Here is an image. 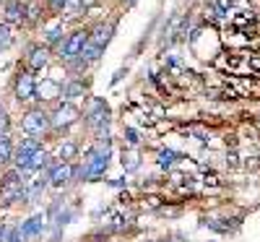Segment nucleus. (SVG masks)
Returning a JSON list of instances; mask_svg holds the SVG:
<instances>
[{
	"instance_id": "nucleus-18",
	"label": "nucleus",
	"mask_w": 260,
	"mask_h": 242,
	"mask_svg": "<svg viewBox=\"0 0 260 242\" xmlns=\"http://www.w3.org/2000/svg\"><path fill=\"white\" fill-rule=\"evenodd\" d=\"M13 157V148H11V138L8 133H0V164H6Z\"/></svg>"
},
{
	"instance_id": "nucleus-17",
	"label": "nucleus",
	"mask_w": 260,
	"mask_h": 242,
	"mask_svg": "<svg viewBox=\"0 0 260 242\" xmlns=\"http://www.w3.org/2000/svg\"><path fill=\"white\" fill-rule=\"evenodd\" d=\"M83 11H86V0H68L65 8H62V16L65 18H73V16H78Z\"/></svg>"
},
{
	"instance_id": "nucleus-7",
	"label": "nucleus",
	"mask_w": 260,
	"mask_h": 242,
	"mask_svg": "<svg viewBox=\"0 0 260 242\" xmlns=\"http://www.w3.org/2000/svg\"><path fill=\"white\" fill-rule=\"evenodd\" d=\"M112 37H115V21H102V24H96L94 29H89V45H94L99 50H107Z\"/></svg>"
},
{
	"instance_id": "nucleus-6",
	"label": "nucleus",
	"mask_w": 260,
	"mask_h": 242,
	"mask_svg": "<svg viewBox=\"0 0 260 242\" xmlns=\"http://www.w3.org/2000/svg\"><path fill=\"white\" fill-rule=\"evenodd\" d=\"M50 55H52V50L45 47V45H34V47H29V52H26V57H24L26 71H31V73L45 71L47 65H50Z\"/></svg>"
},
{
	"instance_id": "nucleus-3",
	"label": "nucleus",
	"mask_w": 260,
	"mask_h": 242,
	"mask_svg": "<svg viewBox=\"0 0 260 242\" xmlns=\"http://www.w3.org/2000/svg\"><path fill=\"white\" fill-rule=\"evenodd\" d=\"M78 117H81V109H78L73 102H60V104L52 109V115H50V125L57 128V130H65V128L76 125Z\"/></svg>"
},
{
	"instance_id": "nucleus-24",
	"label": "nucleus",
	"mask_w": 260,
	"mask_h": 242,
	"mask_svg": "<svg viewBox=\"0 0 260 242\" xmlns=\"http://www.w3.org/2000/svg\"><path fill=\"white\" fill-rule=\"evenodd\" d=\"M125 141H127L130 146H138V141H141V138H138V130H136V128H127V130H125Z\"/></svg>"
},
{
	"instance_id": "nucleus-15",
	"label": "nucleus",
	"mask_w": 260,
	"mask_h": 242,
	"mask_svg": "<svg viewBox=\"0 0 260 242\" xmlns=\"http://www.w3.org/2000/svg\"><path fill=\"white\" fill-rule=\"evenodd\" d=\"M47 185H50V177H47V174H39V177H34V183L26 185V198H29V201H34V198H37L42 190H45Z\"/></svg>"
},
{
	"instance_id": "nucleus-5",
	"label": "nucleus",
	"mask_w": 260,
	"mask_h": 242,
	"mask_svg": "<svg viewBox=\"0 0 260 242\" xmlns=\"http://www.w3.org/2000/svg\"><path fill=\"white\" fill-rule=\"evenodd\" d=\"M13 94L18 102H31L37 99V78L31 71H18L16 78H13Z\"/></svg>"
},
{
	"instance_id": "nucleus-16",
	"label": "nucleus",
	"mask_w": 260,
	"mask_h": 242,
	"mask_svg": "<svg viewBox=\"0 0 260 242\" xmlns=\"http://www.w3.org/2000/svg\"><path fill=\"white\" fill-rule=\"evenodd\" d=\"M45 11H42V3L39 0H29L26 3V24H39Z\"/></svg>"
},
{
	"instance_id": "nucleus-11",
	"label": "nucleus",
	"mask_w": 260,
	"mask_h": 242,
	"mask_svg": "<svg viewBox=\"0 0 260 242\" xmlns=\"http://www.w3.org/2000/svg\"><path fill=\"white\" fill-rule=\"evenodd\" d=\"M83 94H86V86H83V81H78V78H68V81L60 83V97H62V102L78 99V97H83Z\"/></svg>"
},
{
	"instance_id": "nucleus-8",
	"label": "nucleus",
	"mask_w": 260,
	"mask_h": 242,
	"mask_svg": "<svg viewBox=\"0 0 260 242\" xmlns=\"http://www.w3.org/2000/svg\"><path fill=\"white\" fill-rule=\"evenodd\" d=\"M3 24H26V0H3Z\"/></svg>"
},
{
	"instance_id": "nucleus-4",
	"label": "nucleus",
	"mask_w": 260,
	"mask_h": 242,
	"mask_svg": "<svg viewBox=\"0 0 260 242\" xmlns=\"http://www.w3.org/2000/svg\"><path fill=\"white\" fill-rule=\"evenodd\" d=\"M21 128H24L29 136H42V133H47V130L52 128V125H50V112H45L42 107L29 109V112L21 117Z\"/></svg>"
},
{
	"instance_id": "nucleus-23",
	"label": "nucleus",
	"mask_w": 260,
	"mask_h": 242,
	"mask_svg": "<svg viewBox=\"0 0 260 242\" xmlns=\"http://www.w3.org/2000/svg\"><path fill=\"white\" fill-rule=\"evenodd\" d=\"M8 128H11V117L6 112V107H0V133H8Z\"/></svg>"
},
{
	"instance_id": "nucleus-10",
	"label": "nucleus",
	"mask_w": 260,
	"mask_h": 242,
	"mask_svg": "<svg viewBox=\"0 0 260 242\" xmlns=\"http://www.w3.org/2000/svg\"><path fill=\"white\" fill-rule=\"evenodd\" d=\"M47 177H50V185L52 188H65V185L73 180V167L68 162H60V164L52 167V172L47 174Z\"/></svg>"
},
{
	"instance_id": "nucleus-2",
	"label": "nucleus",
	"mask_w": 260,
	"mask_h": 242,
	"mask_svg": "<svg viewBox=\"0 0 260 242\" xmlns=\"http://www.w3.org/2000/svg\"><path fill=\"white\" fill-rule=\"evenodd\" d=\"M0 198L6 203L26 201V180H24V172L21 169H13L3 177V183H0Z\"/></svg>"
},
{
	"instance_id": "nucleus-13",
	"label": "nucleus",
	"mask_w": 260,
	"mask_h": 242,
	"mask_svg": "<svg viewBox=\"0 0 260 242\" xmlns=\"http://www.w3.org/2000/svg\"><path fill=\"white\" fill-rule=\"evenodd\" d=\"M62 39H65V34H62V21H55L52 26H47V29H45V47L55 50Z\"/></svg>"
},
{
	"instance_id": "nucleus-27",
	"label": "nucleus",
	"mask_w": 260,
	"mask_h": 242,
	"mask_svg": "<svg viewBox=\"0 0 260 242\" xmlns=\"http://www.w3.org/2000/svg\"><path fill=\"white\" fill-rule=\"evenodd\" d=\"M122 3H125V6L130 8V6H136V3H138V0H122Z\"/></svg>"
},
{
	"instance_id": "nucleus-26",
	"label": "nucleus",
	"mask_w": 260,
	"mask_h": 242,
	"mask_svg": "<svg viewBox=\"0 0 260 242\" xmlns=\"http://www.w3.org/2000/svg\"><path fill=\"white\" fill-rule=\"evenodd\" d=\"M110 185H112V188H122V185H125V180H112Z\"/></svg>"
},
{
	"instance_id": "nucleus-19",
	"label": "nucleus",
	"mask_w": 260,
	"mask_h": 242,
	"mask_svg": "<svg viewBox=\"0 0 260 242\" xmlns=\"http://www.w3.org/2000/svg\"><path fill=\"white\" fill-rule=\"evenodd\" d=\"M11 45H13V29L0 21V50H6V47H11Z\"/></svg>"
},
{
	"instance_id": "nucleus-9",
	"label": "nucleus",
	"mask_w": 260,
	"mask_h": 242,
	"mask_svg": "<svg viewBox=\"0 0 260 242\" xmlns=\"http://www.w3.org/2000/svg\"><path fill=\"white\" fill-rule=\"evenodd\" d=\"M37 151H42V143H39V138H24L18 143V148H16V169H21L24 172L26 167H29V159L34 157Z\"/></svg>"
},
{
	"instance_id": "nucleus-1",
	"label": "nucleus",
	"mask_w": 260,
	"mask_h": 242,
	"mask_svg": "<svg viewBox=\"0 0 260 242\" xmlns=\"http://www.w3.org/2000/svg\"><path fill=\"white\" fill-rule=\"evenodd\" d=\"M86 45H89V29H76V32H71V34H65V39L55 47V52H57V57H60L65 65H68V63H73V60L83 52Z\"/></svg>"
},
{
	"instance_id": "nucleus-12",
	"label": "nucleus",
	"mask_w": 260,
	"mask_h": 242,
	"mask_svg": "<svg viewBox=\"0 0 260 242\" xmlns=\"http://www.w3.org/2000/svg\"><path fill=\"white\" fill-rule=\"evenodd\" d=\"M42 229H45V214H37V216L29 219V222H24V227L18 229V234H21V239H31V237L42 234Z\"/></svg>"
},
{
	"instance_id": "nucleus-14",
	"label": "nucleus",
	"mask_w": 260,
	"mask_h": 242,
	"mask_svg": "<svg viewBox=\"0 0 260 242\" xmlns=\"http://www.w3.org/2000/svg\"><path fill=\"white\" fill-rule=\"evenodd\" d=\"M177 162H180V154L172 151V148H161V151L156 154V164H159L161 169H172Z\"/></svg>"
},
{
	"instance_id": "nucleus-21",
	"label": "nucleus",
	"mask_w": 260,
	"mask_h": 242,
	"mask_svg": "<svg viewBox=\"0 0 260 242\" xmlns=\"http://www.w3.org/2000/svg\"><path fill=\"white\" fill-rule=\"evenodd\" d=\"M138 164H141V162H138V157H136L133 151L122 157V167H127V169H138Z\"/></svg>"
},
{
	"instance_id": "nucleus-22",
	"label": "nucleus",
	"mask_w": 260,
	"mask_h": 242,
	"mask_svg": "<svg viewBox=\"0 0 260 242\" xmlns=\"http://www.w3.org/2000/svg\"><path fill=\"white\" fill-rule=\"evenodd\" d=\"M65 3H68V0H47V8H50L55 16H62V8H65Z\"/></svg>"
},
{
	"instance_id": "nucleus-25",
	"label": "nucleus",
	"mask_w": 260,
	"mask_h": 242,
	"mask_svg": "<svg viewBox=\"0 0 260 242\" xmlns=\"http://www.w3.org/2000/svg\"><path fill=\"white\" fill-rule=\"evenodd\" d=\"M3 242H21V234H18V229H8V234H6V239Z\"/></svg>"
},
{
	"instance_id": "nucleus-20",
	"label": "nucleus",
	"mask_w": 260,
	"mask_h": 242,
	"mask_svg": "<svg viewBox=\"0 0 260 242\" xmlns=\"http://www.w3.org/2000/svg\"><path fill=\"white\" fill-rule=\"evenodd\" d=\"M76 151H78L76 143H71V141H68V143H62V146H60V159H62V162L73 159V157H76Z\"/></svg>"
}]
</instances>
